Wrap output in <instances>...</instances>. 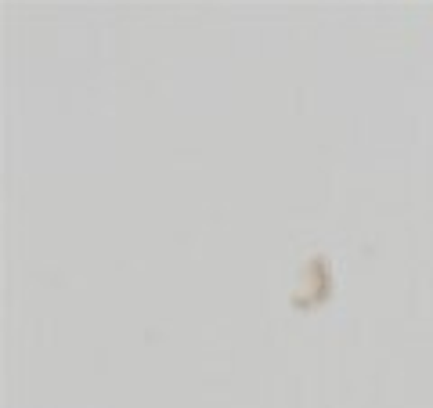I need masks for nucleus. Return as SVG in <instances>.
<instances>
[]
</instances>
